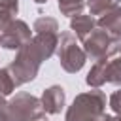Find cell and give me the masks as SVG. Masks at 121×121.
Listing matches in <instances>:
<instances>
[{"instance_id": "obj_1", "label": "cell", "mask_w": 121, "mask_h": 121, "mask_svg": "<svg viewBox=\"0 0 121 121\" xmlns=\"http://www.w3.org/2000/svg\"><path fill=\"white\" fill-rule=\"evenodd\" d=\"M43 60H47V57H45L43 49L38 45V42L34 38H30L25 45H21L17 49L15 59L8 66L15 85H25V83L32 81L38 76L40 66H42Z\"/></svg>"}, {"instance_id": "obj_2", "label": "cell", "mask_w": 121, "mask_h": 121, "mask_svg": "<svg viewBox=\"0 0 121 121\" xmlns=\"http://www.w3.org/2000/svg\"><path fill=\"white\" fill-rule=\"evenodd\" d=\"M45 115L40 98L30 93H17L0 110V121H47Z\"/></svg>"}, {"instance_id": "obj_3", "label": "cell", "mask_w": 121, "mask_h": 121, "mask_svg": "<svg viewBox=\"0 0 121 121\" xmlns=\"http://www.w3.org/2000/svg\"><path fill=\"white\" fill-rule=\"evenodd\" d=\"M106 113V95L100 89L79 93L66 110V121H96Z\"/></svg>"}, {"instance_id": "obj_4", "label": "cell", "mask_w": 121, "mask_h": 121, "mask_svg": "<svg viewBox=\"0 0 121 121\" xmlns=\"http://www.w3.org/2000/svg\"><path fill=\"white\" fill-rule=\"evenodd\" d=\"M57 57L60 62V68L68 74H76L85 66L87 55L83 47L78 43V38L72 32H62L59 36V45H57Z\"/></svg>"}, {"instance_id": "obj_5", "label": "cell", "mask_w": 121, "mask_h": 121, "mask_svg": "<svg viewBox=\"0 0 121 121\" xmlns=\"http://www.w3.org/2000/svg\"><path fill=\"white\" fill-rule=\"evenodd\" d=\"M83 45V51H85V55H87V59H91V60H98V59H104V57H110L112 53H113V49L117 47V40L115 38H112L106 30H102V28H93V32L81 42Z\"/></svg>"}, {"instance_id": "obj_6", "label": "cell", "mask_w": 121, "mask_h": 121, "mask_svg": "<svg viewBox=\"0 0 121 121\" xmlns=\"http://www.w3.org/2000/svg\"><path fill=\"white\" fill-rule=\"evenodd\" d=\"M32 38L30 26L21 19H11L2 30H0V47L15 51L21 45H25Z\"/></svg>"}, {"instance_id": "obj_7", "label": "cell", "mask_w": 121, "mask_h": 121, "mask_svg": "<svg viewBox=\"0 0 121 121\" xmlns=\"http://www.w3.org/2000/svg\"><path fill=\"white\" fill-rule=\"evenodd\" d=\"M40 102H42V108L47 115H57L66 106V93L60 85H51L42 93Z\"/></svg>"}, {"instance_id": "obj_8", "label": "cell", "mask_w": 121, "mask_h": 121, "mask_svg": "<svg viewBox=\"0 0 121 121\" xmlns=\"http://www.w3.org/2000/svg\"><path fill=\"white\" fill-rule=\"evenodd\" d=\"M96 26L106 30L117 42H121V4H117L115 8H112L106 13H102L96 19Z\"/></svg>"}, {"instance_id": "obj_9", "label": "cell", "mask_w": 121, "mask_h": 121, "mask_svg": "<svg viewBox=\"0 0 121 121\" xmlns=\"http://www.w3.org/2000/svg\"><path fill=\"white\" fill-rule=\"evenodd\" d=\"M104 76H106V83L121 85V42L117 43V47L113 49V53L110 57H106Z\"/></svg>"}, {"instance_id": "obj_10", "label": "cell", "mask_w": 121, "mask_h": 121, "mask_svg": "<svg viewBox=\"0 0 121 121\" xmlns=\"http://www.w3.org/2000/svg\"><path fill=\"white\" fill-rule=\"evenodd\" d=\"M93 28H96V19H95L93 15L78 13V15H74V17H70V30H72V34H74L79 42H83V40L93 32Z\"/></svg>"}, {"instance_id": "obj_11", "label": "cell", "mask_w": 121, "mask_h": 121, "mask_svg": "<svg viewBox=\"0 0 121 121\" xmlns=\"http://www.w3.org/2000/svg\"><path fill=\"white\" fill-rule=\"evenodd\" d=\"M104 62H106V57L104 59H98L95 60V64L91 66L87 78H85V83L91 87V89H100L104 83H106V76H104Z\"/></svg>"}, {"instance_id": "obj_12", "label": "cell", "mask_w": 121, "mask_h": 121, "mask_svg": "<svg viewBox=\"0 0 121 121\" xmlns=\"http://www.w3.org/2000/svg\"><path fill=\"white\" fill-rule=\"evenodd\" d=\"M57 4H59V11L66 17H74L81 13L85 8V0H57Z\"/></svg>"}, {"instance_id": "obj_13", "label": "cell", "mask_w": 121, "mask_h": 121, "mask_svg": "<svg viewBox=\"0 0 121 121\" xmlns=\"http://www.w3.org/2000/svg\"><path fill=\"white\" fill-rule=\"evenodd\" d=\"M32 30H34V34H38V32H57L59 34V23H57V19L43 15L34 21Z\"/></svg>"}, {"instance_id": "obj_14", "label": "cell", "mask_w": 121, "mask_h": 121, "mask_svg": "<svg viewBox=\"0 0 121 121\" xmlns=\"http://www.w3.org/2000/svg\"><path fill=\"white\" fill-rule=\"evenodd\" d=\"M119 4V0H87V8H89V11H91V15H102V13H106L108 9H112V8H115Z\"/></svg>"}, {"instance_id": "obj_15", "label": "cell", "mask_w": 121, "mask_h": 121, "mask_svg": "<svg viewBox=\"0 0 121 121\" xmlns=\"http://www.w3.org/2000/svg\"><path fill=\"white\" fill-rule=\"evenodd\" d=\"M15 87L17 85H15L9 70L8 68H0V95L2 96H8V95H11L15 91Z\"/></svg>"}, {"instance_id": "obj_16", "label": "cell", "mask_w": 121, "mask_h": 121, "mask_svg": "<svg viewBox=\"0 0 121 121\" xmlns=\"http://www.w3.org/2000/svg\"><path fill=\"white\" fill-rule=\"evenodd\" d=\"M17 11H19V0H0V13L15 19Z\"/></svg>"}, {"instance_id": "obj_17", "label": "cell", "mask_w": 121, "mask_h": 121, "mask_svg": "<svg viewBox=\"0 0 121 121\" xmlns=\"http://www.w3.org/2000/svg\"><path fill=\"white\" fill-rule=\"evenodd\" d=\"M108 102H110V108H112V115L117 121H121V91L112 93V96H110Z\"/></svg>"}, {"instance_id": "obj_18", "label": "cell", "mask_w": 121, "mask_h": 121, "mask_svg": "<svg viewBox=\"0 0 121 121\" xmlns=\"http://www.w3.org/2000/svg\"><path fill=\"white\" fill-rule=\"evenodd\" d=\"M96 121H117V119H115L113 115H110V113H102V115H100Z\"/></svg>"}, {"instance_id": "obj_19", "label": "cell", "mask_w": 121, "mask_h": 121, "mask_svg": "<svg viewBox=\"0 0 121 121\" xmlns=\"http://www.w3.org/2000/svg\"><path fill=\"white\" fill-rule=\"evenodd\" d=\"M4 104H6V96H2V95H0V110L4 108Z\"/></svg>"}, {"instance_id": "obj_20", "label": "cell", "mask_w": 121, "mask_h": 121, "mask_svg": "<svg viewBox=\"0 0 121 121\" xmlns=\"http://www.w3.org/2000/svg\"><path fill=\"white\" fill-rule=\"evenodd\" d=\"M34 2H36V4H45L47 0H34Z\"/></svg>"}]
</instances>
